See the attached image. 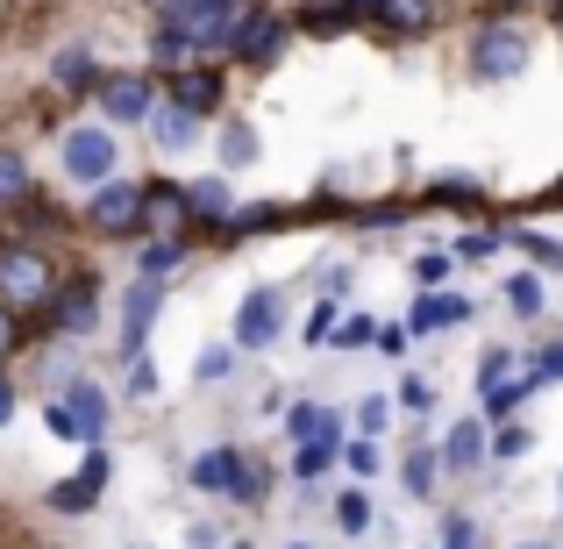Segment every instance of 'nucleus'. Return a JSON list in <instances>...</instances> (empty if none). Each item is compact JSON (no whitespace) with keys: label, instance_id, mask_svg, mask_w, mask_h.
<instances>
[{"label":"nucleus","instance_id":"nucleus-1","mask_svg":"<svg viewBox=\"0 0 563 549\" xmlns=\"http://www.w3.org/2000/svg\"><path fill=\"white\" fill-rule=\"evenodd\" d=\"M0 300H8L14 315L51 307L57 300V264L43 257L36 243H0Z\"/></svg>","mask_w":563,"mask_h":549},{"label":"nucleus","instance_id":"nucleus-2","mask_svg":"<svg viewBox=\"0 0 563 549\" xmlns=\"http://www.w3.org/2000/svg\"><path fill=\"white\" fill-rule=\"evenodd\" d=\"M43 428L57 442H100L108 436V393L93 378H65V393H51V407H43Z\"/></svg>","mask_w":563,"mask_h":549},{"label":"nucleus","instance_id":"nucleus-3","mask_svg":"<svg viewBox=\"0 0 563 549\" xmlns=\"http://www.w3.org/2000/svg\"><path fill=\"white\" fill-rule=\"evenodd\" d=\"M528 29H514V22H485L478 36H471V79L478 86H507V79H521L528 72Z\"/></svg>","mask_w":563,"mask_h":549},{"label":"nucleus","instance_id":"nucleus-4","mask_svg":"<svg viewBox=\"0 0 563 549\" xmlns=\"http://www.w3.org/2000/svg\"><path fill=\"white\" fill-rule=\"evenodd\" d=\"M143 215H151V179H100L93 200H86V221L100 235H143Z\"/></svg>","mask_w":563,"mask_h":549},{"label":"nucleus","instance_id":"nucleus-5","mask_svg":"<svg viewBox=\"0 0 563 549\" xmlns=\"http://www.w3.org/2000/svg\"><path fill=\"white\" fill-rule=\"evenodd\" d=\"M286 29H292V14H272L264 0H243V22H235V65H250V72H264L278 51H286Z\"/></svg>","mask_w":563,"mask_h":549},{"label":"nucleus","instance_id":"nucleus-6","mask_svg":"<svg viewBox=\"0 0 563 549\" xmlns=\"http://www.w3.org/2000/svg\"><path fill=\"white\" fill-rule=\"evenodd\" d=\"M114 165H122V151H114V129H65V179L71 186H100L114 179Z\"/></svg>","mask_w":563,"mask_h":549},{"label":"nucleus","instance_id":"nucleus-7","mask_svg":"<svg viewBox=\"0 0 563 549\" xmlns=\"http://www.w3.org/2000/svg\"><path fill=\"white\" fill-rule=\"evenodd\" d=\"M100 114L122 129H143L157 114V86L151 72H114V79H100Z\"/></svg>","mask_w":563,"mask_h":549},{"label":"nucleus","instance_id":"nucleus-8","mask_svg":"<svg viewBox=\"0 0 563 549\" xmlns=\"http://www.w3.org/2000/svg\"><path fill=\"white\" fill-rule=\"evenodd\" d=\"M278 321H286V300L272 286H257L243 307H235V350H272L278 343Z\"/></svg>","mask_w":563,"mask_h":549},{"label":"nucleus","instance_id":"nucleus-9","mask_svg":"<svg viewBox=\"0 0 563 549\" xmlns=\"http://www.w3.org/2000/svg\"><path fill=\"white\" fill-rule=\"evenodd\" d=\"M157 307H165V293H157V278H136V286L122 293V358H129V364L143 358V336H151Z\"/></svg>","mask_w":563,"mask_h":549},{"label":"nucleus","instance_id":"nucleus-10","mask_svg":"<svg viewBox=\"0 0 563 549\" xmlns=\"http://www.w3.org/2000/svg\"><path fill=\"white\" fill-rule=\"evenodd\" d=\"M100 485H108V450H100V442H86L79 479H71V485H51V507H57V514H86V507L100 499Z\"/></svg>","mask_w":563,"mask_h":549},{"label":"nucleus","instance_id":"nucleus-11","mask_svg":"<svg viewBox=\"0 0 563 549\" xmlns=\"http://www.w3.org/2000/svg\"><path fill=\"white\" fill-rule=\"evenodd\" d=\"M471 315H478L471 293H428V300L407 307V329L413 336H435V329H456V321H471Z\"/></svg>","mask_w":563,"mask_h":549},{"label":"nucleus","instance_id":"nucleus-12","mask_svg":"<svg viewBox=\"0 0 563 549\" xmlns=\"http://www.w3.org/2000/svg\"><path fill=\"white\" fill-rule=\"evenodd\" d=\"M493 464V442H485V414H464V421L442 436V471H478Z\"/></svg>","mask_w":563,"mask_h":549},{"label":"nucleus","instance_id":"nucleus-13","mask_svg":"<svg viewBox=\"0 0 563 549\" xmlns=\"http://www.w3.org/2000/svg\"><path fill=\"white\" fill-rule=\"evenodd\" d=\"M385 14V0H307L292 22L300 29H343V22H378Z\"/></svg>","mask_w":563,"mask_h":549},{"label":"nucleus","instance_id":"nucleus-14","mask_svg":"<svg viewBox=\"0 0 563 549\" xmlns=\"http://www.w3.org/2000/svg\"><path fill=\"white\" fill-rule=\"evenodd\" d=\"M51 321H57V336H93L100 329V300H93V286H71V293H57L51 300Z\"/></svg>","mask_w":563,"mask_h":549},{"label":"nucleus","instance_id":"nucleus-15","mask_svg":"<svg viewBox=\"0 0 563 549\" xmlns=\"http://www.w3.org/2000/svg\"><path fill=\"white\" fill-rule=\"evenodd\" d=\"M192 136H200V114L179 108V100H157V114H151V143L157 151H192Z\"/></svg>","mask_w":563,"mask_h":549},{"label":"nucleus","instance_id":"nucleus-16","mask_svg":"<svg viewBox=\"0 0 563 549\" xmlns=\"http://www.w3.org/2000/svg\"><path fill=\"white\" fill-rule=\"evenodd\" d=\"M172 100L192 114H207V108H221V72H207V65H179L172 72Z\"/></svg>","mask_w":563,"mask_h":549},{"label":"nucleus","instance_id":"nucleus-17","mask_svg":"<svg viewBox=\"0 0 563 549\" xmlns=\"http://www.w3.org/2000/svg\"><path fill=\"white\" fill-rule=\"evenodd\" d=\"M243 457H250V450H229V442H221V450H200L186 479L200 485V493H229V485H235V471H243Z\"/></svg>","mask_w":563,"mask_h":549},{"label":"nucleus","instance_id":"nucleus-18","mask_svg":"<svg viewBox=\"0 0 563 549\" xmlns=\"http://www.w3.org/2000/svg\"><path fill=\"white\" fill-rule=\"evenodd\" d=\"M51 86H57V94H100V79H93V51H86V43L57 51V57H51Z\"/></svg>","mask_w":563,"mask_h":549},{"label":"nucleus","instance_id":"nucleus-19","mask_svg":"<svg viewBox=\"0 0 563 549\" xmlns=\"http://www.w3.org/2000/svg\"><path fill=\"white\" fill-rule=\"evenodd\" d=\"M286 436L292 442H329V436H343V421H335V407H321V399H292Z\"/></svg>","mask_w":563,"mask_h":549},{"label":"nucleus","instance_id":"nucleus-20","mask_svg":"<svg viewBox=\"0 0 563 549\" xmlns=\"http://www.w3.org/2000/svg\"><path fill=\"white\" fill-rule=\"evenodd\" d=\"M192 221H214V229H229L235 221V186L229 179H192Z\"/></svg>","mask_w":563,"mask_h":549},{"label":"nucleus","instance_id":"nucleus-21","mask_svg":"<svg viewBox=\"0 0 563 549\" xmlns=\"http://www.w3.org/2000/svg\"><path fill=\"white\" fill-rule=\"evenodd\" d=\"M36 200V179H29V157L14 143H0V207H22Z\"/></svg>","mask_w":563,"mask_h":549},{"label":"nucleus","instance_id":"nucleus-22","mask_svg":"<svg viewBox=\"0 0 563 549\" xmlns=\"http://www.w3.org/2000/svg\"><path fill=\"white\" fill-rule=\"evenodd\" d=\"M536 385H550V378H542V371H536V364H528V371H521V378H507V385H493V393H485V421H507V414H514V407H521V399H528V393H536Z\"/></svg>","mask_w":563,"mask_h":549},{"label":"nucleus","instance_id":"nucleus-23","mask_svg":"<svg viewBox=\"0 0 563 549\" xmlns=\"http://www.w3.org/2000/svg\"><path fill=\"white\" fill-rule=\"evenodd\" d=\"M335 457H343V436H329V442H300V450H292V479H300V485H321V471H329Z\"/></svg>","mask_w":563,"mask_h":549},{"label":"nucleus","instance_id":"nucleus-24","mask_svg":"<svg viewBox=\"0 0 563 549\" xmlns=\"http://www.w3.org/2000/svg\"><path fill=\"white\" fill-rule=\"evenodd\" d=\"M143 278H172L186 264V235H151V243H143Z\"/></svg>","mask_w":563,"mask_h":549},{"label":"nucleus","instance_id":"nucleus-25","mask_svg":"<svg viewBox=\"0 0 563 549\" xmlns=\"http://www.w3.org/2000/svg\"><path fill=\"white\" fill-rule=\"evenodd\" d=\"M507 307H514V321H542V272H514L507 278Z\"/></svg>","mask_w":563,"mask_h":549},{"label":"nucleus","instance_id":"nucleus-26","mask_svg":"<svg viewBox=\"0 0 563 549\" xmlns=\"http://www.w3.org/2000/svg\"><path fill=\"white\" fill-rule=\"evenodd\" d=\"M192 51H200V43H192L179 22H157V29H151V57H157V65H186Z\"/></svg>","mask_w":563,"mask_h":549},{"label":"nucleus","instance_id":"nucleus-27","mask_svg":"<svg viewBox=\"0 0 563 549\" xmlns=\"http://www.w3.org/2000/svg\"><path fill=\"white\" fill-rule=\"evenodd\" d=\"M264 493H272V471H264V457H243V471H235L229 499H243V507H257Z\"/></svg>","mask_w":563,"mask_h":549},{"label":"nucleus","instance_id":"nucleus-28","mask_svg":"<svg viewBox=\"0 0 563 549\" xmlns=\"http://www.w3.org/2000/svg\"><path fill=\"white\" fill-rule=\"evenodd\" d=\"M507 243H521V250H528V257H536V264H542V272H563V243H556V235H550V229H521V235H507Z\"/></svg>","mask_w":563,"mask_h":549},{"label":"nucleus","instance_id":"nucleus-29","mask_svg":"<svg viewBox=\"0 0 563 549\" xmlns=\"http://www.w3.org/2000/svg\"><path fill=\"white\" fill-rule=\"evenodd\" d=\"M378 22L385 29H428V22H435V0H385Z\"/></svg>","mask_w":563,"mask_h":549},{"label":"nucleus","instance_id":"nucleus-30","mask_svg":"<svg viewBox=\"0 0 563 549\" xmlns=\"http://www.w3.org/2000/svg\"><path fill=\"white\" fill-rule=\"evenodd\" d=\"M435 471H442V457H435V450H421V457H407V464H399V479H407V493H413V499H428V493H435Z\"/></svg>","mask_w":563,"mask_h":549},{"label":"nucleus","instance_id":"nucleus-31","mask_svg":"<svg viewBox=\"0 0 563 549\" xmlns=\"http://www.w3.org/2000/svg\"><path fill=\"white\" fill-rule=\"evenodd\" d=\"M221 165H257V136H250V122H235V129H221Z\"/></svg>","mask_w":563,"mask_h":549},{"label":"nucleus","instance_id":"nucleus-32","mask_svg":"<svg viewBox=\"0 0 563 549\" xmlns=\"http://www.w3.org/2000/svg\"><path fill=\"white\" fill-rule=\"evenodd\" d=\"M335 521H343V536H364L372 528V499L350 485V493H335Z\"/></svg>","mask_w":563,"mask_h":549},{"label":"nucleus","instance_id":"nucleus-33","mask_svg":"<svg viewBox=\"0 0 563 549\" xmlns=\"http://www.w3.org/2000/svg\"><path fill=\"white\" fill-rule=\"evenodd\" d=\"M499 243H507V235H493V229H464V235L450 243V257H471V264H485Z\"/></svg>","mask_w":563,"mask_h":549},{"label":"nucleus","instance_id":"nucleus-34","mask_svg":"<svg viewBox=\"0 0 563 549\" xmlns=\"http://www.w3.org/2000/svg\"><path fill=\"white\" fill-rule=\"evenodd\" d=\"M435 200L442 207H478V179H471V172H450V179H435Z\"/></svg>","mask_w":563,"mask_h":549},{"label":"nucleus","instance_id":"nucleus-35","mask_svg":"<svg viewBox=\"0 0 563 549\" xmlns=\"http://www.w3.org/2000/svg\"><path fill=\"white\" fill-rule=\"evenodd\" d=\"M442 549H485V528L471 521V514H450V521H442Z\"/></svg>","mask_w":563,"mask_h":549},{"label":"nucleus","instance_id":"nucleus-36","mask_svg":"<svg viewBox=\"0 0 563 549\" xmlns=\"http://www.w3.org/2000/svg\"><path fill=\"white\" fill-rule=\"evenodd\" d=\"M393 407H399V399H385V393H372V399H357V436H378V428L393 421Z\"/></svg>","mask_w":563,"mask_h":549},{"label":"nucleus","instance_id":"nucleus-37","mask_svg":"<svg viewBox=\"0 0 563 549\" xmlns=\"http://www.w3.org/2000/svg\"><path fill=\"white\" fill-rule=\"evenodd\" d=\"M343 464H350V479H372V471H378V442H372V436L343 442Z\"/></svg>","mask_w":563,"mask_h":549},{"label":"nucleus","instance_id":"nucleus-38","mask_svg":"<svg viewBox=\"0 0 563 549\" xmlns=\"http://www.w3.org/2000/svg\"><path fill=\"white\" fill-rule=\"evenodd\" d=\"M514 378V350H485V364H478V385L493 393V385H507Z\"/></svg>","mask_w":563,"mask_h":549},{"label":"nucleus","instance_id":"nucleus-39","mask_svg":"<svg viewBox=\"0 0 563 549\" xmlns=\"http://www.w3.org/2000/svg\"><path fill=\"white\" fill-rule=\"evenodd\" d=\"M335 307H343V300H314V315H307V343H329V336H335Z\"/></svg>","mask_w":563,"mask_h":549},{"label":"nucleus","instance_id":"nucleus-40","mask_svg":"<svg viewBox=\"0 0 563 549\" xmlns=\"http://www.w3.org/2000/svg\"><path fill=\"white\" fill-rule=\"evenodd\" d=\"M229 364H235V358L214 343V350H200V364H192V371H200V385H214V378H229Z\"/></svg>","mask_w":563,"mask_h":549},{"label":"nucleus","instance_id":"nucleus-41","mask_svg":"<svg viewBox=\"0 0 563 549\" xmlns=\"http://www.w3.org/2000/svg\"><path fill=\"white\" fill-rule=\"evenodd\" d=\"M372 321H364V315H350V321H335V343H343V350H357V343H372Z\"/></svg>","mask_w":563,"mask_h":549},{"label":"nucleus","instance_id":"nucleus-42","mask_svg":"<svg viewBox=\"0 0 563 549\" xmlns=\"http://www.w3.org/2000/svg\"><path fill=\"white\" fill-rule=\"evenodd\" d=\"M442 272H450V257H442V250H428V257H413V278H421V286H442Z\"/></svg>","mask_w":563,"mask_h":549},{"label":"nucleus","instance_id":"nucleus-43","mask_svg":"<svg viewBox=\"0 0 563 549\" xmlns=\"http://www.w3.org/2000/svg\"><path fill=\"white\" fill-rule=\"evenodd\" d=\"M528 450V428H499V436H493V457H499V464H507V457H521Z\"/></svg>","mask_w":563,"mask_h":549},{"label":"nucleus","instance_id":"nucleus-44","mask_svg":"<svg viewBox=\"0 0 563 549\" xmlns=\"http://www.w3.org/2000/svg\"><path fill=\"white\" fill-rule=\"evenodd\" d=\"M393 399H399V407H407V414H421V407H428V399H435V393H428V385H421V378H407V385H399V393H393Z\"/></svg>","mask_w":563,"mask_h":549},{"label":"nucleus","instance_id":"nucleus-45","mask_svg":"<svg viewBox=\"0 0 563 549\" xmlns=\"http://www.w3.org/2000/svg\"><path fill=\"white\" fill-rule=\"evenodd\" d=\"M129 393H136V399H143V393H157V371H151V364H143V358H136V364H129Z\"/></svg>","mask_w":563,"mask_h":549},{"label":"nucleus","instance_id":"nucleus-46","mask_svg":"<svg viewBox=\"0 0 563 549\" xmlns=\"http://www.w3.org/2000/svg\"><path fill=\"white\" fill-rule=\"evenodd\" d=\"M14 343H22V329H14V307H8V300H0V358H8V350H14Z\"/></svg>","mask_w":563,"mask_h":549},{"label":"nucleus","instance_id":"nucleus-47","mask_svg":"<svg viewBox=\"0 0 563 549\" xmlns=\"http://www.w3.org/2000/svg\"><path fill=\"white\" fill-rule=\"evenodd\" d=\"M536 371L556 385V378H563V343H550V350H542V358H536Z\"/></svg>","mask_w":563,"mask_h":549},{"label":"nucleus","instance_id":"nucleus-48","mask_svg":"<svg viewBox=\"0 0 563 549\" xmlns=\"http://www.w3.org/2000/svg\"><path fill=\"white\" fill-rule=\"evenodd\" d=\"M8 421H14V378L0 371V428H8Z\"/></svg>","mask_w":563,"mask_h":549},{"label":"nucleus","instance_id":"nucleus-49","mask_svg":"<svg viewBox=\"0 0 563 549\" xmlns=\"http://www.w3.org/2000/svg\"><path fill=\"white\" fill-rule=\"evenodd\" d=\"M514 8H528V0H493V14H485V22H507Z\"/></svg>","mask_w":563,"mask_h":549},{"label":"nucleus","instance_id":"nucleus-50","mask_svg":"<svg viewBox=\"0 0 563 549\" xmlns=\"http://www.w3.org/2000/svg\"><path fill=\"white\" fill-rule=\"evenodd\" d=\"M550 14H556V29H563V0H550Z\"/></svg>","mask_w":563,"mask_h":549},{"label":"nucleus","instance_id":"nucleus-51","mask_svg":"<svg viewBox=\"0 0 563 549\" xmlns=\"http://www.w3.org/2000/svg\"><path fill=\"white\" fill-rule=\"evenodd\" d=\"M521 549H550V542H521Z\"/></svg>","mask_w":563,"mask_h":549},{"label":"nucleus","instance_id":"nucleus-52","mask_svg":"<svg viewBox=\"0 0 563 549\" xmlns=\"http://www.w3.org/2000/svg\"><path fill=\"white\" fill-rule=\"evenodd\" d=\"M286 549H307V542H286Z\"/></svg>","mask_w":563,"mask_h":549}]
</instances>
